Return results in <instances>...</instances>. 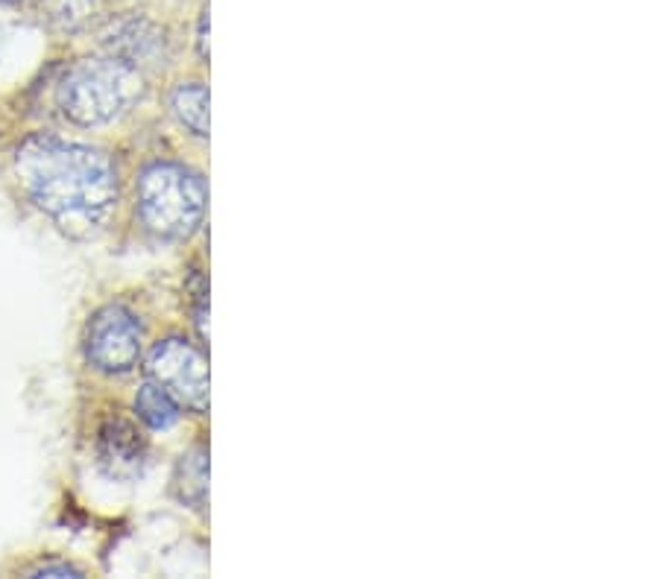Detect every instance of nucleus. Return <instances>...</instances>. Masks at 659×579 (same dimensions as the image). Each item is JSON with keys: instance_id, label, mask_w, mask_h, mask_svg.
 I'll return each mask as SVG.
<instances>
[{"instance_id": "1", "label": "nucleus", "mask_w": 659, "mask_h": 579, "mask_svg": "<svg viewBox=\"0 0 659 579\" xmlns=\"http://www.w3.org/2000/svg\"><path fill=\"white\" fill-rule=\"evenodd\" d=\"M26 196L71 234H91L118 203V173L104 150L51 135L26 138L15 153Z\"/></svg>"}, {"instance_id": "2", "label": "nucleus", "mask_w": 659, "mask_h": 579, "mask_svg": "<svg viewBox=\"0 0 659 579\" xmlns=\"http://www.w3.org/2000/svg\"><path fill=\"white\" fill-rule=\"evenodd\" d=\"M141 95V77L127 62L83 59L62 77L56 88L62 114L79 127H104L120 118Z\"/></svg>"}, {"instance_id": "3", "label": "nucleus", "mask_w": 659, "mask_h": 579, "mask_svg": "<svg viewBox=\"0 0 659 579\" xmlns=\"http://www.w3.org/2000/svg\"><path fill=\"white\" fill-rule=\"evenodd\" d=\"M206 182L173 162L150 164L138 179V214L164 240L191 238L206 214Z\"/></svg>"}, {"instance_id": "4", "label": "nucleus", "mask_w": 659, "mask_h": 579, "mask_svg": "<svg viewBox=\"0 0 659 579\" xmlns=\"http://www.w3.org/2000/svg\"><path fill=\"white\" fill-rule=\"evenodd\" d=\"M147 375L162 386L180 407L208 409V363L191 342L164 340L147 358Z\"/></svg>"}, {"instance_id": "5", "label": "nucleus", "mask_w": 659, "mask_h": 579, "mask_svg": "<svg viewBox=\"0 0 659 579\" xmlns=\"http://www.w3.org/2000/svg\"><path fill=\"white\" fill-rule=\"evenodd\" d=\"M88 363L106 375H123L141 358V325L123 305H109L91 316L86 331Z\"/></svg>"}, {"instance_id": "6", "label": "nucleus", "mask_w": 659, "mask_h": 579, "mask_svg": "<svg viewBox=\"0 0 659 579\" xmlns=\"http://www.w3.org/2000/svg\"><path fill=\"white\" fill-rule=\"evenodd\" d=\"M97 460L115 480H132L144 466V439L123 416H109L97 434Z\"/></svg>"}, {"instance_id": "7", "label": "nucleus", "mask_w": 659, "mask_h": 579, "mask_svg": "<svg viewBox=\"0 0 659 579\" xmlns=\"http://www.w3.org/2000/svg\"><path fill=\"white\" fill-rule=\"evenodd\" d=\"M106 47L115 59L127 62L129 68L159 65L164 59V33L144 18L120 21L106 35Z\"/></svg>"}, {"instance_id": "8", "label": "nucleus", "mask_w": 659, "mask_h": 579, "mask_svg": "<svg viewBox=\"0 0 659 579\" xmlns=\"http://www.w3.org/2000/svg\"><path fill=\"white\" fill-rule=\"evenodd\" d=\"M173 489L182 503L194 510H203L208 501V451L194 448L180 460L176 474H173Z\"/></svg>"}, {"instance_id": "9", "label": "nucleus", "mask_w": 659, "mask_h": 579, "mask_svg": "<svg viewBox=\"0 0 659 579\" xmlns=\"http://www.w3.org/2000/svg\"><path fill=\"white\" fill-rule=\"evenodd\" d=\"M136 413L138 418L144 422L147 427L153 430H168L180 422V404L155 384V381H147L136 395Z\"/></svg>"}, {"instance_id": "10", "label": "nucleus", "mask_w": 659, "mask_h": 579, "mask_svg": "<svg viewBox=\"0 0 659 579\" xmlns=\"http://www.w3.org/2000/svg\"><path fill=\"white\" fill-rule=\"evenodd\" d=\"M173 114L180 118L185 129H191L197 138L208 135V88L199 83H188L173 91Z\"/></svg>"}, {"instance_id": "11", "label": "nucleus", "mask_w": 659, "mask_h": 579, "mask_svg": "<svg viewBox=\"0 0 659 579\" xmlns=\"http://www.w3.org/2000/svg\"><path fill=\"white\" fill-rule=\"evenodd\" d=\"M30 577H51V579H77V577H83V573L77 571V568H74V565H42V568H35L33 573H30Z\"/></svg>"}, {"instance_id": "12", "label": "nucleus", "mask_w": 659, "mask_h": 579, "mask_svg": "<svg viewBox=\"0 0 659 579\" xmlns=\"http://www.w3.org/2000/svg\"><path fill=\"white\" fill-rule=\"evenodd\" d=\"M199 56L208 62V12H203V18H199Z\"/></svg>"}]
</instances>
